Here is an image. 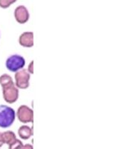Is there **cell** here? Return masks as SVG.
<instances>
[{
	"label": "cell",
	"mask_w": 133,
	"mask_h": 149,
	"mask_svg": "<svg viewBox=\"0 0 133 149\" xmlns=\"http://www.w3.org/2000/svg\"><path fill=\"white\" fill-rule=\"evenodd\" d=\"M16 2V0H0V7L2 9H7Z\"/></svg>",
	"instance_id": "7c38bea8"
},
{
	"label": "cell",
	"mask_w": 133,
	"mask_h": 149,
	"mask_svg": "<svg viewBox=\"0 0 133 149\" xmlns=\"http://www.w3.org/2000/svg\"><path fill=\"white\" fill-rule=\"evenodd\" d=\"M13 15L16 22H18L20 24L26 23L29 20V19H30V13H29V10L23 5H20V6H16L15 8Z\"/></svg>",
	"instance_id": "8992f818"
},
{
	"label": "cell",
	"mask_w": 133,
	"mask_h": 149,
	"mask_svg": "<svg viewBox=\"0 0 133 149\" xmlns=\"http://www.w3.org/2000/svg\"><path fill=\"white\" fill-rule=\"evenodd\" d=\"M21 149H34L32 144H23V147L21 148Z\"/></svg>",
	"instance_id": "5bb4252c"
},
{
	"label": "cell",
	"mask_w": 133,
	"mask_h": 149,
	"mask_svg": "<svg viewBox=\"0 0 133 149\" xmlns=\"http://www.w3.org/2000/svg\"><path fill=\"white\" fill-rule=\"evenodd\" d=\"M16 117L20 122L23 123H33L34 122V111L27 105H21L18 107L16 112Z\"/></svg>",
	"instance_id": "277c9868"
},
{
	"label": "cell",
	"mask_w": 133,
	"mask_h": 149,
	"mask_svg": "<svg viewBox=\"0 0 133 149\" xmlns=\"http://www.w3.org/2000/svg\"><path fill=\"white\" fill-rule=\"evenodd\" d=\"M19 44L24 47H32L34 44V33L32 31L23 32L19 37Z\"/></svg>",
	"instance_id": "52a82bcc"
},
{
	"label": "cell",
	"mask_w": 133,
	"mask_h": 149,
	"mask_svg": "<svg viewBox=\"0 0 133 149\" xmlns=\"http://www.w3.org/2000/svg\"><path fill=\"white\" fill-rule=\"evenodd\" d=\"M16 119V112L12 107L6 105H0V127H11Z\"/></svg>",
	"instance_id": "6da1fadb"
},
{
	"label": "cell",
	"mask_w": 133,
	"mask_h": 149,
	"mask_svg": "<svg viewBox=\"0 0 133 149\" xmlns=\"http://www.w3.org/2000/svg\"><path fill=\"white\" fill-rule=\"evenodd\" d=\"M26 65L25 58L20 54H12L8 57L6 61V67L9 71L12 72H17L23 69Z\"/></svg>",
	"instance_id": "7a4b0ae2"
},
{
	"label": "cell",
	"mask_w": 133,
	"mask_h": 149,
	"mask_svg": "<svg viewBox=\"0 0 133 149\" xmlns=\"http://www.w3.org/2000/svg\"><path fill=\"white\" fill-rule=\"evenodd\" d=\"M4 144V141H3V139H2V132L0 131V148Z\"/></svg>",
	"instance_id": "9a60e30c"
},
{
	"label": "cell",
	"mask_w": 133,
	"mask_h": 149,
	"mask_svg": "<svg viewBox=\"0 0 133 149\" xmlns=\"http://www.w3.org/2000/svg\"><path fill=\"white\" fill-rule=\"evenodd\" d=\"M30 74L26 68L20 70L15 73V85L18 88L26 89L30 86Z\"/></svg>",
	"instance_id": "5b68a950"
},
{
	"label": "cell",
	"mask_w": 133,
	"mask_h": 149,
	"mask_svg": "<svg viewBox=\"0 0 133 149\" xmlns=\"http://www.w3.org/2000/svg\"><path fill=\"white\" fill-rule=\"evenodd\" d=\"M13 79L9 74L4 73L2 75H0V86L2 87L9 85V84L13 83Z\"/></svg>",
	"instance_id": "30bf717a"
},
{
	"label": "cell",
	"mask_w": 133,
	"mask_h": 149,
	"mask_svg": "<svg viewBox=\"0 0 133 149\" xmlns=\"http://www.w3.org/2000/svg\"><path fill=\"white\" fill-rule=\"evenodd\" d=\"M2 96L6 102L12 104L17 101L19 98V88L14 82L2 87Z\"/></svg>",
	"instance_id": "3957f363"
},
{
	"label": "cell",
	"mask_w": 133,
	"mask_h": 149,
	"mask_svg": "<svg viewBox=\"0 0 133 149\" xmlns=\"http://www.w3.org/2000/svg\"><path fill=\"white\" fill-rule=\"evenodd\" d=\"M18 135L21 139L28 140L33 135V128L28 125H22L18 129Z\"/></svg>",
	"instance_id": "ba28073f"
},
{
	"label": "cell",
	"mask_w": 133,
	"mask_h": 149,
	"mask_svg": "<svg viewBox=\"0 0 133 149\" xmlns=\"http://www.w3.org/2000/svg\"><path fill=\"white\" fill-rule=\"evenodd\" d=\"M2 134L4 144H6L7 145H9V144L13 143L16 139V134L13 131H12V130H6V131L2 132Z\"/></svg>",
	"instance_id": "9c48e42d"
},
{
	"label": "cell",
	"mask_w": 133,
	"mask_h": 149,
	"mask_svg": "<svg viewBox=\"0 0 133 149\" xmlns=\"http://www.w3.org/2000/svg\"><path fill=\"white\" fill-rule=\"evenodd\" d=\"M27 70V72H29L30 74L34 73V61H30V64L28 65V68Z\"/></svg>",
	"instance_id": "4fadbf2b"
},
{
	"label": "cell",
	"mask_w": 133,
	"mask_h": 149,
	"mask_svg": "<svg viewBox=\"0 0 133 149\" xmlns=\"http://www.w3.org/2000/svg\"><path fill=\"white\" fill-rule=\"evenodd\" d=\"M23 145V143L22 142V141L16 138L13 143H11L9 145H8V147H9V149H21Z\"/></svg>",
	"instance_id": "8fae6325"
}]
</instances>
